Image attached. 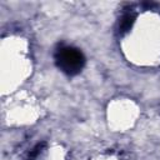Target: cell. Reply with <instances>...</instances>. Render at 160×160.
Wrapping results in <instances>:
<instances>
[{"label":"cell","instance_id":"obj_1","mask_svg":"<svg viewBox=\"0 0 160 160\" xmlns=\"http://www.w3.org/2000/svg\"><path fill=\"white\" fill-rule=\"evenodd\" d=\"M55 61L58 68L68 75H76L85 65V56L82 52L71 46H61L56 50Z\"/></svg>","mask_w":160,"mask_h":160},{"label":"cell","instance_id":"obj_2","mask_svg":"<svg viewBox=\"0 0 160 160\" xmlns=\"http://www.w3.org/2000/svg\"><path fill=\"white\" fill-rule=\"evenodd\" d=\"M134 21H135L134 14H131V12L124 14V15L121 16V19H120V22H119V31H120L121 34L128 32V31L131 29Z\"/></svg>","mask_w":160,"mask_h":160},{"label":"cell","instance_id":"obj_3","mask_svg":"<svg viewBox=\"0 0 160 160\" xmlns=\"http://www.w3.org/2000/svg\"><path fill=\"white\" fill-rule=\"evenodd\" d=\"M44 148H45V142H40V144H38L32 150H30L28 160H35V159L38 158V155L42 151V149H44Z\"/></svg>","mask_w":160,"mask_h":160}]
</instances>
